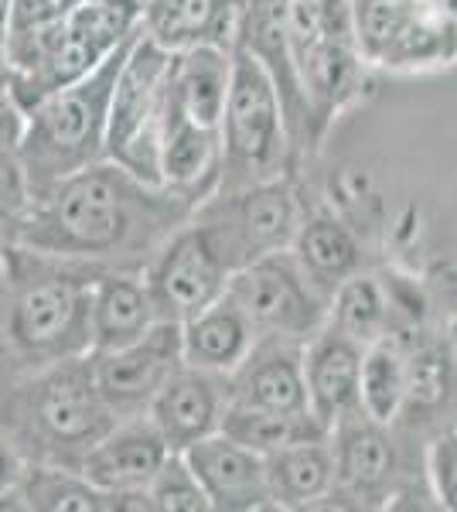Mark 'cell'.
<instances>
[{
    "mask_svg": "<svg viewBox=\"0 0 457 512\" xmlns=\"http://www.w3.org/2000/svg\"><path fill=\"white\" fill-rule=\"evenodd\" d=\"M253 338L246 359L232 373L229 403L263 410H307L304 386V342L277 332Z\"/></svg>",
    "mask_w": 457,
    "mask_h": 512,
    "instance_id": "cell-12",
    "label": "cell"
},
{
    "mask_svg": "<svg viewBox=\"0 0 457 512\" xmlns=\"http://www.w3.org/2000/svg\"><path fill=\"white\" fill-rule=\"evenodd\" d=\"M260 335L226 294L205 311L181 321V362L205 373H232Z\"/></svg>",
    "mask_w": 457,
    "mask_h": 512,
    "instance_id": "cell-18",
    "label": "cell"
},
{
    "mask_svg": "<svg viewBox=\"0 0 457 512\" xmlns=\"http://www.w3.org/2000/svg\"><path fill=\"white\" fill-rule=\"evenodd\" d=\"M41 424L58 441H99L106 431V400L93 376L62 373L41 393Z\"/></svg>",
    "mask_w": 457,
    "mask_h": 512,
    "instance_id": "cell-22",
    "label": "cell"
},
{
    "mask_svg": "<svg viewBox=\"0 0 457 512\" xmlns=\"http://www.w3.org/2000/svg\"><path fill=\"white\" fill-rule=\"evenodd\" d=\"M263 465H267V489L273 506L304 509L324 499L335 485V454H331L328 437L263 454Z\"/></svg>",
    "mask_w": 457,
    "mask_h": 512,
    "instance_id": "cell-20",
    "label": "cell"
},
{
    "mask_svg": "<svg viewBox=\"0 0 457 512\" xmlns=\"http://www.w3.org/2000/svg\"><path fill=\"white\" fill-rule=\"evenodd\" d=\"M140 4H106V0H79L62 21L38 31V52L45 65V89L41 96H52L72 82L86 79L99 69V62L123 45V38L134 31Z\"/></svg>",
    "mask_w": 457,
    "mask_h": 512,
    "instance_id": "cell-7",
    "label": "cell"
},
{
    "mask_svg": "<svg viewBox=\"0 0 457 512\" xmlns=\"http://www.w3.org/2000/svg\"><path fill=\"white\" fill-rule=\"evenodd\" d=\"M430 475H434L440 502L457 512V434L440 437L434 444V451H430Z\"/></svg>",
    "mask_w": 457,
    "mask_h": 512,
    "instance_id": "cell-33",
    "label": "cell"
},
{
    "mask_svg": "<svg viewBox=\"0 0 457 512\" xmlns=\"http://www.w3.org/2000/svg\"><path fill=\"white\" fill-rule=\"evenodd\" d=\"M174 52L154 38L127 48L106 110V147L123 168L147 181H161V127L168 103Z\"/></svg>",
    "mask_w": 457,
    "mask_h": 512,
    "instance_id": "cell-2",
    "label": "cell"
},
{
    "mask_svg": "<svg viewBox=\"0 0 457 512\" xmlns=\"http://www.w3.org/2000/svg\"><path fill=\"white\" fill-rule=\"evenodd\" d=\"M389 321V304L376 277L352 274L331 291L328 325L362 345L379 342Z\"/></svg>",
    "mask_w": 457,
    "mask_h": 512,
    "instance_id": "cell-25",
    "label": "cell"
},
{
    "mask_svg": "<svg viewBox=\"0 0 457 512\" xmlns=\"http://www.w3.org/2000/svg\"><path fill=\"white\" fill-rule=\"evenodd\" d=\"M31 495L38 499L41 509H65V512H96L103 502H99V492L93 485H79V482H69V478H48L45 485L31 489Z\"/></svg>",
    "mask_w": 457,
    "mask_h": 512,
    "instance_id": "cell-32",
    "label": "cell"
},
{
    "mask_svg": "<svg viewBox=\"0 0 457 512\" xmlns=\"http://www.w3.org/2000/svg\"><path fill=\"white\" fill-rule=\"evenodd\" d=\"M106 4H140V0H106Z\"/></svg>",
    "mask_w": 457,
    "mask_h": 512,
    "instance_id": "cell-36",
    "label": "cell"
},
{
    "mask_svg": "<svg viewBox=\"0 0 457 512\" xmlns=\"http://www.w3.org/2000/svg\"><path fill=\"white\" fill-rule=\"evenodd\" d=\"M219 144L239 185H256L270 175L284 151V106L277 86L243 45L232 48V79L219 123Z\"/></svg>",
    "mask_w": 457,
    "mask_h": 512,
    "instance_id": "cell-3",
    "label": "cell"
},
{
    "mask_svg": "<svg viewBox=\"0 0 457 512\" xmlns=\"http://www.w3.org/2000/svg\"><path fill=\"white\" fill-rule=\"evenodd\" d=\"M226 297L249 318L256 332H277L307 342L328 325L331 297L311 284L294 253H267L232 270Z\"/></svg>",
    "mask_w": 457,
    "mask_h": 512,
    "instance_id": "cell-4",
    "label": "cell"
},
{
    "mask_svg": "<svg viewBox=\"0 0 457 512\" xmlns=\"http://www.w3.org/2000/svg\"><path fill=\"white\" fill-rule=\"evenodd\" d=\"M287 31L311 120L324 123L359 82L352 0H287Z\"/></svg>",
    "mask_w": 457,
    "mask_h": 512,
    "instance_id": "cell-1",
    "label": "cell"
},
{
    "mask_svg": "<svg viewBox=\"0 0 457 512\" xmlns=\"http://www.w3.org/2000/svg\"><path fill=\"white\" fill-rule=\"evenodd\" d=\"M365 345L331 325L304 342V386L307 410L331 431L338 417L359 407V373Z\"/></svg>",
    "mask_w": 457,
    "mask_h": 512,
    "instance_id": "cell-13",
    "label": "cell"
},
{
    "mask_svg": "<svg viewBox=\"0 0 457 512\" xmlns=\"http://www.w3.org/2000/svg\"><path fill=\"white\" fill-rule=\"evenodd\" d=\"M4 482H7V454L0 448V489H4Z\"/></svg>",
    "mask_w": 457,
    "mask_h": 512,
    "instance_id": "cell-35",
    "label": "cell"
},
{
    "mask_svg": "<svg viewBox=\"0 0 457 512\" xmlns=\"http://www.w3.org/2000/svg\"><path fill=\"white\" fill-rule=\"evenodd\" d=\"M447 396V359L434 349H423L406 359V393L403 407L430 410Z\"/></svg>",
    "mask_w": 457,
    "mask_h": 512,
    "instance_id": "cell-30",
    "label": "cell"
},
{
    "mask_svg": "<svg viewBox=\"0 0 457 512\" xmlns=\"http://www.w3.org/2000/svg\"><path fill=\"white\" fill-rule=\"evenodd\" d=\"M76 4L79 0H11V18H7V28H11L14 38L38 35V31H45V28H52V24L62 21Z\"/></svg>",
    "mask_w": 457,
    "mask_h": 512,
    "instance_id": "cell-31",
    "label": "cell"
},
{
    "mask_svg": "<svg viewBox=\"0 0 457 512\" xmlns=\"http://www.w3.org/2000/svg\"><path fill=\"white\" fill-rule=\"evenodd\" d=\"M7 18H11V0H0V45H4L7 35Z\"/></svg>",
    "mask_w": 457,
    "mask_h": 512,
    "instance_id": "cell-34",
    "label": "cell"
},
{
    "mask_svg": "<svg viewBox=\"0 0 457 512\" xmlns=\"http://www.w3.org/2000/svg\"><path fill=\"white\" fill-rule=\"evenodd\" d=\"M55 222L72 243L89 246V250H106L127 226L120 185L106 175H96V171L72 178L55 202Z\"/></svg>",
    "mask_w": 457,
    "mask_h": 512,
    "instance_id": "cell-17",
    "label": "cell"
},
{
    "mask_svg": "<svg viewBox=\"0 0 457 512\" xmlns=\"http://www.w3.org/2000/svg\"><path fill=\"white\" fill-rule=\"evenodd\" d=\"M147 499H151V509H161V512L212 509L209 495H205V489L198 485V478L188 468V461L181 451H168V458L161 461V468H157L154 478L147 482Z\"/></svg>",
    "mask_w": 457,
    "mask_h": 512,
    "instance_id": "cell-29",
    "label": "cell"
},
{
    "mask_svg": "<svg viewBox=\"0 0 457 512\" xmlns=\"http://www.w3.org/2000/svg\"><path fill=\"white\" fill-rule=\"evenodd\" d=\"M406 393V359L393 345L372 342L362 355L359 373V407L379 424H389L403 410Z\"/></svg>",
    "mask_w": 457,
    "mask_h": 512,
    "instance_id": "cell-26",
    "label": "cell"
},
{
    "mask_svg": "<svg viewBox=\"0 0 457 512\" xmlns=\"http://www.w3.org/2000/svg\"><path fill=\"white\" fill-rule=\"evenodd\" d=\"M229 79L232 48H222L215 41H195V45L174 52L171 59V96L181 106V113L198 127L219 130Z\"/></svg>",
    "mask_w": 457,
    "mask_h": 512,
    "instance_id": "cell-15",
    "label": "cell"
},
{
    "mask_svg": "<svg viewBox=\"0 0 457 512\" xmlns=\"http://www.w3.org/2000/svg\"><path fill=\"white\" fill-rule=\"evenodd\" d=\"M76 315V291L69 284H41L18 304L14 328L28 345H48L69 328Z\"/></svg>",
    "mask_w": 457,
    "mask_h": 512,
    "instance_id": "cell-28",
    "label": "cell"
},
{
    "mask_svg": "<svg viewBox=\"0 0 457 512\" xmlns=\"http://www.w3.org/2000/svg\"><path fill=\"white\" fill-rule=\"evenodd\" d=\"M181 366V325L154 321L144 335L120 349H106L96 362V390L113 407H140L151 403L174 369Z\"/></svg>",
    "mask_w": 457,
    "mask_h": 512,
    "instance_id": "cell-9",
    "label": "cell"
},
{
    "mask_svg": "<svg viewBox=\"0 0 457 512\" xmlns=\"http://www.w3.org/2000/svg\"><path fill=\"white\" fill-rule=\"evenodd\" d=\"M222 393L205 369H174L151 400V424L168 451H185L198 437L219 431Z\"/></svg>",
    "mask_w": 457,
    "mask_h": 512,
    "instance_id": "cell-14",
    "label": "cell"
},
{
    "mask_svg": "<svg viewBox=\"0 0 457 512\" xmlns=\"http://www.w3.org/2000/svg\"><path fill=\"white\" fill-rule=\"evenodd\" d=\"M144 7L147 28H151L147 38H154L168 52H181V48L209 38L215 0H144Z\"/></svg>",
    "mask_w": 457,
    "mask_h": 512,
    "instance_id": "cell-27",
    "label": "cell"
},
{
    "mask_svg": "<svg viewBox=\"0 0 457 512\" xmlns=\"http://www.w3.org/2000/svg\"><path fill=\"white\" fill-rule=\"evenodd\" d=\"M219 431L256 454H273L280 448H290V444L328 437V427L311 410H263L243 407V403L222 407Z\"/></svg>",
    "mask_w": 457,
    "mask_h": 512,
    "instance_id": "cell-21",
    "label": "cell"
},
{
    "mask_svg": "<svg viewBox=\"0 0 457 512\" xmlns=\"http://www.w3.org/2000/svg\"><path fill=\"white\" fill-rule=\"evenodd\" d=\"M359 52L382 65H427L454 52L457 28L420 0H352Z\"/></svg>",
    "mask_w": 457,
    "mask_h": 512,
    "instance_id": "cell-8",
    "label": "cell"
},
{
    "mask_svg": "<svg viewBox=\"0 0 457 512\" xmlns=\"http://www.w3.org/2000/svg\"><path fill=\"white\" fill-rule=\"evenodd\" d=\"M134 45V41H130ZM127 45V48H130ZM127 55V52H123ZM123 59H106L99 69L89 72V82L79 79L72 86L45 96L35 113L31 147L35 158L48 161L52 168H69L72 161H82L93 154L99 137H106V110H110L113 82Z\"/></svg>",
    "mask_w": 457,
    "mask_h": 512,
    "instance_id": "cell-6",
    "label": "cell"
},
{
    "mask_svg": "<svg viewBox=\"0 0 457 512\" xmlns=\"http://www.w3.org/2000/svg\"><path fill=\"white\" fill-rule=\"evenodd\" d=\"M294 256L311 284L331 297L345 277L359 267V243L338 219H314L294 233Z\"/></svg>",
    "mask_w": 457,
    "mask_h": 512,
    "instance_id": "cell-23",
    "label": "cell"
},
{
    "mask_svg": "<svg viewBox=\"0 0 457 512\" xmlns=\"http://www.w3.org/2000/svg\"><path fill=\"white\" fill-rule=\"evenodd\" d=\"M154 301L144 287L130 280H106L99 287L96 308H93V332L99 349H120L134 342L154 325Z\"/></svg>",
    "mask_w": 457,
    "mask_h": 512,
    "instance_id": "cell-24",
    "label": "cell"
},
{
    "mask_svg": "<svg viewBox=\"0 0 457 512\" xmlns=\"http://www.w3.org/2000/svg\"><path fill=\"white\" fill-rule=\"evenodd\" d=\"M168 458V444L157 434L154 424L123 427L110 437H99V444L86 458V482L96 492H130L147 489V482Z\"/></svg>",
    "mask_w": 457,
    "mask_h": 512,
    "instance_id": "cell-16",
    "label": "cell"
},
{
    "mask_svg": "<svg viewBox=\"0 0 457 512\" xmlns=\"http://www.w3.org/2000/svg\"><path fill=\"white\" fill-rule=\"evenodd\" d=\"M198 229L232 274V270L253 263L256 256L287 250L294 243V198L280 181H256L243 192L226 195V202L215 205L205 222H198Z\"/></svg>",
    "mask_w": 457,
    "mask_h": 512,
    "instance_id": "cell-5",
    "label": "cell"
},
{
    "mask_svg": "<svg viewBox=\"0 0 457 512\" xmlns=\"http://www.w3.org/2000/svg\"><path fill=\"white\" fill-rule=\"evenodd\" d=\"M181 454H185L188 468L195 472L198 485L209 495L212 509L246 512L273 506L263 454L243 448V444H236L222 431L198 437Z\"/></svg>",
    "mask_w": 457,
    "mask_h": 512,
    "instance_id": "cell-11",
    "label": "cell"
},
{
    "mask_svg": "<svg viewBox=\"0 0 457 512\" xmlns=\"http://www.w3.org/2000/svg\"><path fill=\"white\" fill-rule=\"evenodd\" d=\"M386 424L372 420L362 407H352L331 424L328 437L335 441V482L355 492H376L393 478L396 454L389 444Z\"/></svg>",
    "mask_w": 457,
    "mask_h": 512,
    "instance_id": "cell-19",
    "label": "cell"
},
{
    "mask_svg": "<svg viewBox=\"0 0 457 512\" xmlns=\"http://www.w3.org/2000/svg\"><path fill=\"white\" fill-rule=\"evenodd\" d=\"M229 270L209 246L202 229H188L168 246L151 277L154 311L168 321H188L226 294Z\"/></svg>",
    "mask_w": 457,
    "mask_h": 512,
    "instance_id": "cell-10",
    "label": "cell"
}]
</instances>
